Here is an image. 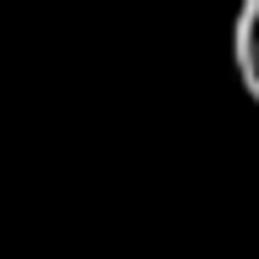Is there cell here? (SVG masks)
<instances>
[{
	"instance_id": "6da1fadb",
	"label": "cell",
	"mask_w": 259,
	"mask_h": 259,
	"mask_svg": "<svg viewBox=\"0 0 259 259\" xmlns=\"http://www.w3.org/2000/svg\"><path fill=\"white\" fill-rule=\"evenodd\" d=\"M232 61H237V77H243V94L259 105V0H243V6H237Z\"/></svg>"
}]
</instances>
